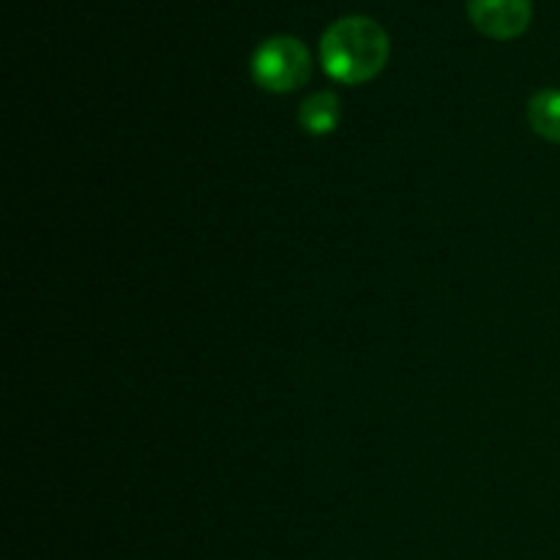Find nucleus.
Listing matches in <instances>:
<instances>
[{
  "instance_id": "f257e3e1",
  "label": "nucleus",
  "mask_w": 560,
  "mask_h": 560,
  "mask_svg": "<svg viewBox=\"0 0 560 560\" xmlns=\"http://www.w3.org/2000/svg\"><path fill=\"white\" fill-rule=\"evenodd\" d=\"M388 52H392L388 33L372 16H342L328 25L320 38L323 69L342 85H361V82L375 80L386 69Z\"/></svg>"
},
{
  "instance_id": "f03ea898",
  "label": "nucleus",
  "mask_w": 560,
  "mask_h": 560,
  "mask_svg": "<svg viewBox=\"0 0 560 560\" xmlns=\"http://www.w3.org/2000/svg\"><path fill=\"white\" fill-rule=\"evenodd\" d=\"M312 74V55L295 36H271L252 55V80L268 93H293Z\"/></svg>"
},
{
  "instance_id": "7ed1b4c3",
  "label": "nucleus",
  "mask_w": 560,
  "mask_h": 560,
  "mask_svg": "<svg viewBox=\"0 0 560 560\" xmlns=\"http://www.w3.org/2000/svg\"><path fill=\"white\" fill-rule=\"evenodd\" d=\"M468 16L474 27L495 42H509L528 31L534 20L530 0H468Z\"/></svg>"
},
{
  "instance_id": "20e7f679",
  "label": "nucleus",
  "mask_w": 560,
  "mask_h": 560,
  "mask_svg": "<svg viewBox=\"0 0 560 560\" xmlns=\"http://www.w3.org/2000/svg\"><path fill=\"white\" fill-rule=\"evenodd\" d=\"M339 120H342V104H339L337 93L331 91L312 93L299 107V124L306 135H331V131H337Z\"/></svg>"
},
{
  "instance_id": "39448f33",
  "label": "nucleus",
  "mask_w": 560,
  "mask_h": 560,
  "mask_svg": "<svg viewBox=\"0 0 560 560\" xmlns=\"http://www.w3.org/2000/svg\"><path fill=\"white\" fill-rule=\"evenodd\" d=\"M528 124L539 137L550 142H560V91L545 88L534 93L528 102Z\"/></svg>"
}]
</instances>
